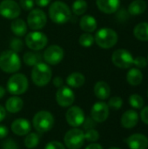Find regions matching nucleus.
<instances>
[{"instance_id":"nucleus-1","label":"nucleus","mask_w":148,"mask_h":149,"mask_svg":"<svg viewBox=\"0 0 148 149\" xmlns=\"http://www.w3.org/2000/svg\"><path fill=\"white\" fill-rule=\"evenodd\" d=\"M49 17L51 20L58 24L67 23L72 16L69 6L62 1H55L49 7Z\"/></svg>"},{"instance_id":"nucleus-2","label":"nucleus","mask_w":148,"mask_h":149,"mask_svg":"<svg viewBox=\"0 0 148 149\" xmlns=\"http://www.w3.org/2000/svg\"><path fill=\"white\" fill-rule=\"evenodd\" d=\"M21 68V59L17 52L7 50L0 55V69L6 73H15Z\"/></svg>"},{"instance_id":"nucleus-6","label":"nucleus","mask_w":148,"mask_h":149,"mask_svg":"<svg viewBox=\"0 0 148 149\" xmlns=\"http://www.w3.org/2000/svg\"><path fill=\"white\" fill-rule=\"evenodd\" d=\"M33 127L38 133H46L50 131L54 125L52 114L47 111H40L33 117Z\"/></svg>"},{"instance_id":"nucleus-21","label":"nucleus","mask_w":148,"mask_h":149,"mask_svg":"<svg viewBox=\"0 0 148 149\" xmlns=\"http://www.w3.org/2000/svg\"><path fill=\"white\" fill-rule=\"evenodd\" d=\"M111 89L109 85L105 81H99L94 86V94L99 100H106L109 98Z\"/></svg>"},{"instance_id":"nucleus-24","label":"nucleus","mask_w":148,"mask_h":149,"mask_svg":"<svg viewBox=\"0 0 148 149\" xmlns=\"http://www.w3.org/2000/svg\"><path fill=\"white\" fill-rule=\"evenodd\" d=\"M85 78L81 72H72L66 79L67 85L72 88H79L85 84Z\"/></svg>"},{"instance_id":"nucleus-20","label":"nucleus","mask_w":148,"mask_h":149,"mask_svg":"<svg viewBox=\"0 0 148 149\" xmlns=\"http://www.w3.org/2000/svg\"><path fill=\"white\" fill-rule=\"evenodd\" d=\"M79 26L82 31L91 33L96 31L98 24L95 17L90 15H85L81 17L79 21Z\"/></svg>"},{"instance_id":"nucleus-37","label":"nucleus","mask_w":148,"mask_h":149,"mask_svg":"<svg viewBox=\"0 0 148 149\" xmlns=\"http://www.w3.org/2000/svg\"><path fill=\"white\" fill-rule=\"evenodd\" d=\"M133 65H135L139 68H144V67L147 66V59L144 57L139 56L136 58H133Z\"/></svg>"},{"instance_id":"nucleus-32","label":"nucleus","mask_w":148,"mask_h":149,"mask_svg":"<svg viewBox=\"0 0 148 149\" xmlns=\"http://www.w3.org/2000/svg\"><path fill=\"white\" fill-rule=\"evenodd\" d=\"M129 104L135 109H141L144 106V100L139 94H132L129 97Z\"/></svg>"},{"instance_id":"nucleus-40","label":"nucleus","mask_w":148,"mask_h":149,"mask_svg":"<svg viewBox=\"0 0 148 149\" xmlns=\"http://www.w3.org/2000/svg\"><path fill=\"white\" fill-rule=\"evenodd\" d=\"M83 125H84V128H85V130L92 129V128H94V127H95V121H94L92 119H90V118H89V119L85 120Z\"/></svg>"},{"instance_id":"nucleus-15","label":"nucleus","mask_w":148,"mask_h":149,"mask_svg":"<svg viewBox=\"0 0 148 149\" xmlns=\"http://www.w3.org/2000/svg\"><path fill=\"white\" fill-rule=\"evenodd\" d=\"M109 115V107L106 103L99 101L95 103L91 110L92 119L98 123L104 122Z\"/></svg>"},{"instance_id":"nucleus-25","label":"nucleus","mask_w":148,"mask_h":149,"mask_svg":"<svg viewBox=\"0 0 148 149\" xmlns=\"http://www.w3.org/2000/svg\"><path fill=\"white\" fill-rule=\"evenodd\" d=\"M147 10V3L144 0H134L128 6V12L132 16L142 14Z\"/></svg>"},{"instance_id":"nucleus-46","label":"nucleus","mask_w":148,"mask_h":149,"mask_svg":"<svg viewBox=\"0 0 148 149\" xmlns=\"http://www.w3.org/2000/svg\"><path fill=\"white\" fill-rule=\"evenodd\" d=\"M5 116H6V110L4 107H3L0 105V122L5 118Z\"/></svg>"},{"instance_id":"nucleus-13","label":"nucleus","mask_w":148,"mask_h":149,"mask_svg":"<svg viewBox=\"0 0 148 149\" xmlns=\"http://www.w3.org/2000/svg\"><path fill=\"white\" fill-rule=\"evenodd\" d=\"M75 96L73 91L66 86L59 87L56 93V101L62 107H67L72 105L74 102Z\"/></svg>"},{"instance_id":"nucleus-38","label":"nucleus","mask_w":148,"mask_h":149,"mask_svg":"<svg viewBox=\"0 0 148 149\" xmlns=\"http://www.w3.org/2000/svg\"><path fill=\"white\" fill-rule=\"evenodd\" d=\"M2 148L3 149H18L17 143L11 139H8L4 141L2 144Z\"/></svg>"},{"instance_id":"nucleus-3","label":"nucleus","mask_w":148,"mask_h":149,"mask_svg":"<svg viewBox=\"0 0 148 149\" xmlns=\"http://www.w3.org/2000/svg\"><path fill=\"white\" fill-rule=\"evenodd\" d=\"M52 72L48 64L42 61L33 66L31 71V79L38 86H44L49 84L51 79Z\"/></svg>"},{"instance_id":"nucleus-44","label":"nucleus","mask_w":148,"mask_h":149,"mask_svg":"<svg viewBox=\"0 0 148 149\" xmlns=\"http://www.w3.org/2000/svg\"><path fill=\"white\" fill-rule=\"evenodd\" d=\"M8 133H9L8 128L5 126L0 125V139H3V138L6 137Z\"/></svg>"},{"instance_id":"nucleus-19","label":"nucleus","mask_w":148,"mask_h":149,"mask_svg":"<svg viewBox=\"0 0 148 149\" xmlns=\"http://www.w3.org/2000/svg\"><path fill=\"white\" fill-rule=\"evenodd\" d=\"M139 121V114L134 110L126 111L121 117V125L126 129L134 127Z\"/></svg>"},{"instance_id":"nucleus-30","label":"nucleus","mask_w":148,"mask_h":149,"mask_svg":"<svg viewBox=\"0 0 148 149\" xmlns=\"http://www.w3.org/2000/svg\"><path fill=\"white\" fill-rule=\"evenodd\" d=\"M39 140H40V138H39L38 134H37L35 133L28 134L24 139V145L27 148H34L38 145Z\"/></svg>"},{"instance_id":"nucleus-12","label":"nucleus","mask_w":148,"mask_h":149,"mask_svg":"<svg viewBox=\"0 0 148 149\" xmlns=\"http://www.w3.org/2000/svg\"><path fill=\"white\" fill-rule=\"evenodd\" d=\"M21 12L19 4L14 0H3L0 3V15L8 19L18 17Z\"/></svg>"},{"instance_id":"nucleus-43","label":"nucleus","mask_w":148,"mask_h":149,"mask_svg":"<svg viewBox=\"0 0 148 149\" xmlns=\"http://www.w3.org/2000/svg\"><path fill=\"white\" fill-rule=\"evenodd\" d=\"M63 82H64L63 79L61 77H59V76L54 78V79H53V85L58 88H59V87H61L63 86Z\"/></svg>"},{"instance_id":"nucleus-28","label":"nucleus","mask_w":148,"mask_h":149,"mask_svg":"<svg viewBox=\"0 0 148 149\" xmlns=\"http://www.w3.org/2000/svg\"><path fill=\"white\" fill-rule=\"evenodd\" d=\"M23 60L26 65L34 66L42 60V55L39 52H27L24 54Z\"/></svg>"},{"instance_id":"nucleus-42","label":"nucleus","mask_w":148,"mask_h":149,"mask_svg":"<svg viewBox=\"0 0 148 149\" xmlns=\"http://www.w3.org/2000/svg\"><path fill=\"white\" fill-rule=\"evenodd\" d=\"M51 0H34L38 7H46L50 4Z\"/></svg>"},{"instance_id":"nucleus-48","label":"nucleus","mask_w":148,"mask_h":149,"mask_svg":"<svg viewBox=\"0 0 148 149\" xmlns=\"http://www.w3.org/2000/svg\"><path fill=\"white\" fill-rule=\"evenodd\" d=\"M110 149H120V148H111Z\"/></svg>"},{"instance_id":"nucleus-7","label":"nucleus","mask_w":148,"mask_h":149,"mask_svg":"<svg viewBox=\"0 0 148 149\" xmlns=\"http://www.w3.org/2000/svg\"><path fill=\"white\" fill-rule=\"evenodd\" d=\"M48 43L47 36L39 31L29 32L25 37V45L32 51L38 52L44 49Z\"/></svg>"},{"instance_id":"nucleus-11","label":"nucleus","mask_w":148,"mask_h":149,"mask_svg":"<svg viewBox=\"0 0 148 149\" xmlns=\"http://www.w3.org/2000/svg\"><path fill=\"white\" fill-rule=\"evenodd\" d=\"M65 56V52L63 48L57 45H52L47 47L43 54V58L46 64L51 65H56L59 64Z\"/></svg>"},{"instance_id":"nucleus-36","label":"nucleus","mask_w":148,"mask_h":149,"mask_svg":"<svg viewBox=\"0 0 148 149\" xmlns=\"http://www.w3.org/2000/svg\"><path fill=\"white\" fill-rule=\"evenodd\" d=\"M34 0H19V6L24 10H31L34 7Z\"/></svg>"},{"instance_id":"nucleus-49","label":"nucleus","mask_w":148,"mask_h":149,"mask_svg":"<svg viewBox=\"0 0 148 149\" xmlns=\"http://www.w3.org/2000/svg\"><path fill=\"white\" fill-rule=\"evenodd\" d=\"M147 96H148V91H147Z\"/></svg>"},{"instance_id":"nucleus-4","label":"nucleus","mask_w":148,"mask_h":149,"mask_svg":"<svg viewBox=\"0 0 148 149\" xmlns=\"http://www.w3.org/2000/svg\"><path fill=\"white\" fill-rule=\"evenodd\" d=\"M94 40L99 47L103 49H110L117 44L118 34L111 28H101L96 32Z\"/></svg>"},{"instance_id":"nucleus-10","label":"nucleus","mask_w":148,"mask_h":149,"mask_svg":"<svg viewBox=\"0 0 148 149\" xmlns=\"http://www.w3.org/2000/svg\"><path fill=\"white\" fill-rule=\"evenodd\" d=\"M112 61L114 65L121 69H127L133 65V58L130 52L125 49H119L113 52Z\"/></svg>"},{"instance_id":"nucleus-41","label":"nucleus","mask_w":148,"mask_h":149,"mask_svg":"<svg viewBox=\"0 0 148 149\" xmlns=\"http://www.w3.org/2000/svg\"><path fill=\"white\" fill-rule=\"evenodd\" d=\"M140 118L144 123L148 125V107H144L140 112Z\"/></svg>"},{"instance_id":"nucleus-5","label":"nucleus","mask_w":148,"mask_h":149,"mask_svg":"<svg viewBox=\"0 0 148 149\" xmlns=\"http://www.w3.org/2000/svg\"><path fill=\"white\" fill-rule=\"evenodd\" d=\"M28 86V79L26 76L22 73H15L7 82V90L14 96L24 93L27 91Z\"/></svg>"},{"instance_id":"nucleus-50","label":"nucleus","mask_w":148,"mask_h":149,"mask_svg":"<svg viewBox=\"0 0 148 149\" xmlns=\"http://www.w3.org/2000/svg\"><path fill=\"white\" fill-rule=\"evenodd\" d=\"M147 63H148V58H147Z\"/></svg>"},{"instance_id":"nucleus-18","label":"nucleus","mask_w":148,"mask_h":149,"mask_svg":"<svg viewBox=\"0 0 148 149\" xmlns=\"http://www.w3.org/2000/svg\"><path fill=\"white\" fill-rule=\"evenodd\" d=\"M31 127L30 122L25 119H17L11 124L12 132L18 136L27 135L31 131Z\"/></svg>"},{"instance_id":"nucleus-9","label":"nucleus","mask_w":148,"mask_h":149,"mask_svg":"<svg viewBox=\"0 0 148 149\" xmlns=\"http://www.w3.org/2000/svg\"><path fill=\"white\" fill-rule=\"evenodd\" d=\"M47 22L46 14L40 9H32L27 17V25L33 31L43 29Z\"/></svg>"},{"instance_id":"nucleus-22","label":"nucleus","mask_w":148,"mask_h":149,"mask_svg":"<svg viewBox=\"0 0 148 149\" xmlns=\"http://www.w3.org/2000/svg\"><path fill=\"white\" fill-rule=\"evenodd\" d=\"M24 107V102L22 99H20L17 96H12L9 98L5 103V110L11 113H16L22 110Z\"/></svg>"},{"instance_id":"nucleus-8","label":"nucleus","mask_w":148,"mask_h":149,"mask_svg":"<svg viewBox=\"0 0 148 149\" xmlns=\"http://www.w3.org/2000/svg\"><path fill=\"white\" fill-rule=\"evenodd\" d=\"M64 142L69 149L81 148L85 142V133L81 129H71L65 134Z\"/></svg>"},{"instance_id":"nucleus-39","label":"nucleus","mask_w":148,"mask_h":149,"mask_svg":"<svg viewBox=\"0 0 148 149\" xmlns=\"http://www.w3.org/2000/svg\"><path fill=\"white\" fill-rule=\"evenodd\" d=\"M44 149H65V146L61 142L54 141L49 142L45 146Z\"/></svg>"},{"instance_id":"nucleus-17","label":"nucleus","mask_w":148,"mask_h":149,"mask_svg":"<svg viewBox=\"0 0 148 149\" xmlns=\"http://www.w3.org/2000/svg\"><path fill=\"white\" fill-rule=\"evenodd\" d=\"M96 4L100 11L106 14H113L120 8V0H96Z\"/></svg>"},{"instance_id":"nucleus-34","label":"nucleus","mask_w":148,"mask_h":149,"mask_svg":"<svg viewBox=\"0 0 148 149\" xmlns=\"http://www.w3.org/2000/svg\"><path fill=\"white\" fill-rule=\"evenodd\" d=\"M99 134L94 128L88 129L85 133V140H87L88 141L96 142L99 140Z\"/></svg>"},{"instance_id":"nucleus-35","label":"nucleus","mask_w":148,"mask_h":149,"mask_svg":"<svg viewBox=\"0 0 148 149\" xmlns=\"http://www.w3.org/2000/svg\"><path fill=\"white\" fill-rule=\"evenodd\" d=\"M10 48L12 51L15 52H19L23 50L24 48V43L21 39L19 38H13L10 42Z\"/></svg>"},{"instance_id":"nucleus-31","label":"nucleus","mask_w":148,"mask_h":149,"mask_svg":"<svg viewBox=\"0 0 148 149\" xmlns=\"http://www.w3.org/2000/svg\"><path fill=\"white\" fill-rule=\"evenodd\" d=\"M79 42L80 45H82L83 47H90L94 44L95 40H94V37L91 33L85 32L80 35L79 38Z\"/></svg>"},{"instance_id":"nucleus-45","label":"nucleus","mask_w":148,"mask_h":149,"mask_svg":"<svg viewBox=\"0 0 148 149\" xmlns=\"http://www.w3.org/2000/svg\"><path fill=\"white\" fill-rule=\"evenodd\" d=\"M85 149H103L102 146L98 144V143H92L90 145H88Z\"/></svg>"},{"instance_id":"nucleus-27","label":"nucleus","mask_w":148,"mask_h":149,"mask_svg":"<svg viewBox=\"0 0 148 149\" xmlns=\"http://www.w3.org/2000/svg\"><path fill=\"white\" fill-rule=\"evenodd\" d=\"M134 37L140 41H148V23L138 24L133 30Z\"/></svg>"},{"instance_id":"nucleus-14","label":"nucleus","mask_w":148,"mask_h":149,"mask_svg":"<svg viewBox=\"0 0 148 149\" xmlns=\"http://www.w3.org/2000/svg\"><path fill=\"white\" fill-rule=\"evenodd\" d=\"M65 118H66L67 123L73 127H78L83 125L85 120L83 110L79 107H76V106L72 107L71 108L67 110Z\"/></svg>"},{"instance_id":"nucleus-47","label":"nucleus","mask_w":148,"mask_h":149,"mask_svg":"<svg viewBox=\"0 0 148 149\" xmlns=\"http://www.w3.org/2000/svg\"><path fill=\"white\" fill-rule=\"evenodd\" d=\"M4 94H5V89L0 86V99H2L4 96Z\"/></svg>"},{"instance_id":"nucleus-23","label":"nucleus","mask_w":148,"mask_h":149,"mask_svg":"<svg viewBox=\"0 0 148 149\" xmlns=\"http://www.w3.org/2000/svg\"><path fill=\"white\" fill-rule=\"evenodd\" d=\"M28 25L27 24L20 18H15L10 24L11 31L17 37H23L27 33Z\"/></svg>"},{"instance_id":"nucleus-33","label":"nucleus","mask_w":148,"mask_h":149,"mask_svg":"<svg viewBox=\"0 0 148 149\" xmlns=\"http://www.w3.org/2000/svg\"><path fill=\"white\" fill-rule=\"evenodd\" d=\"M122 105H123V100L120 97H118V96H114V97L111 98L108 102V107L113 110L120 109Z\"/></svg>"},{"instance_id":"nucleus-29","label":"nucleus","mask_w":148,"mask_h":149,"mask_svg":"<svg viewBox=\"0 0 148 149\" xmlns=\"http://www.w3.org/2000/svg\"><path fill=\"white\" fill-rule=\"evenodd\" d=\"M88 4L85 0H75L72 3V12L77 16H81L85 13Z\"/></svg>"},{"instance_id":"nucleus-16","label":"nucleus","mask_w":148,"mask_h":149,"mask_svg":"<svg viewBox=\"0 0 148 149\" xmlns=\"http://www.w3.org/2000/svg\"><path fill=\"white\" fill-rule=\"evenodd\" d=\"M127 146L130 149H147L148 148V139L141 134H134L127 138Z\"/></svg>"},{"instance_id":"nucleus-26","label":"nucleus","mask_w":148,"mask_h":149,"mask_svg":"<svg viewBox=\"0 0 148 149\" xmlns=\"http://www.w3.org/2000/svg\"><path fill=\"white\" fill-rule=\"evenodd\" d=\"M126 79L131 86H139L143 80V74L140 70L137 68H132L127 72Z\"/></svg>"}]
</instances>
